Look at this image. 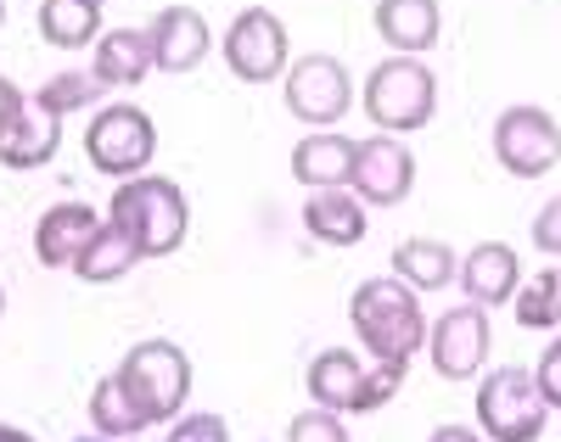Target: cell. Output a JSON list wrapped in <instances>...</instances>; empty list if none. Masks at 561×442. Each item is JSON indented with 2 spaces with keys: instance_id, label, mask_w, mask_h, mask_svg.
<instances>
[{
  "instance_id": "cell-2",
  "label": "cell",
  "mask_w": 561,
  "mask_h": 442,
  "mask_svg": "<svg viewBox=\"0 0 561 442\" xmlns=\"http://www.w3.org/2000/svg\"><path fill=\"white\" fill-rule=\"evenodd\" d=\"M107 219L140 247V258H169L185 230H192V208H185V190L174 179H124L107 202Z\"/></svg>"
},
{
  "instance_id": "cell-27",
  "label": "cell",
  "mask_w": 561,
  "mask_h": 442,
  "mask_svg": "<svg viewBox=\"0 0 561 442\" xmlns=\"http://www.w3.org/2000/svg\"><path fill=\"white\" fill-rule=\"evenodd\" d=\"M399 381H404V370H393V364H370L365 375H359V392H354V415H377L393 392H399Z\"/></svg>"
},
{
  "instance_id": "cell-8",
  "label": "cell",
  "mask_w": 561,
  "mask_h": 442,
  "mask_svg": "<svg viewBox=\"0 0 561 442\" xmlns=\"http://www.w3.org/2000/svg\"><path fill=\"white\" fill-rule=\"evenodd\" d=\"M225 62H230V73L237 79H248V84H275L280 79V68H287V23H280L270 7H248V12H237L230 18V28H225Z\"/></svg>"
},
{
  "instance_id": "cell-38",
  "label": "cell",
  "mask_w": 561,
  "mask_h": 442,
  "mask_svg": "<svg viewBox=\"0 0 561 442\" xmlns=\"http://www.w3.org/2000/svg\"><path fill=\"white\" fill-rule=\"evenodd\" d=\"M96 7H102V0H96Z\"/></svg>"
},
{
  "instance_id": "cell-5",
  "label": "cell",
  "mask_w": 561,
  "mask_h": 442,
  "mask_svg": "<svg viewBox=\"0 0 561 442\" xmlns=\"http://www.w3.org/2000/svg\"><path fill=\"white\" fill-rule=\"evenodd\" d=\"M545 415H550V404L539 398L534 370L505 364V370L483 375V386H478V426H483L489 442H539Z\"/></svg>"
},
{
  "instance_id": "cell-14",
  "label": "cell",
  "mask_w": 561,
  "mask_h": 442,
  "mask_svg": "<svg viewBox=\"0 0 561 442\" xmlns=\"http://www.w3.org/2000/svg\"><path fill=\"white\" fill-rule=\"evenodd\" d=\"M460 291H466V303H478V309H500L517 298V286H523V264L517 253L505 247V241H483V247H472L460 258Z\"/></svg>"
},
{
  "instance_id": "cell-23",
  "label": "cell",
  "mask_w": 561,
  "mask_h": 442,
  "mask_svg": "<svg viewBox=\"0 0 561 442\" xmlns=\"http://www.w3.org/2000/svg\"><path fill=\"white\" fill-rule=\"evenodd\" d=\"M135 264H140V247H135V241L107 219L96 235H90V247L79 253L73 275H79V280H90V286H113V280H124Z\"/></svg>"
},
{
  "instance_id": "cell-37",
  "label": "cell",
  "mask_w": 561,
  "mask_h": 442,
  "mask_svg": "<svg viewBox=\"0 0 561 442\" xmlns=\"http://www.w3.org/2000/svg\"><path fill=\"white\" fill-rule=\"evenodd\" d=\"M0 23H7V0H0Z\"/></svg>"
},
{
  "instance_id": "cell-13",
  "label": "cell",
  "mask_w": 561,
  "mask_h": 442,
  "mask_svg": "<svg viewBox=\"0 0 561 442\" xmlns=\"http://www.w3.org/2000/svg\"><path fill=\"white\" fill-rule=\"evenodd\" d=\"M107 219L96 208H84V202H57V208H45L39 224H34V258L45 269H73L79 253L90 247V235H96Z\"/></svg>"
},
{
  "instance_id": "cell-29",
  "label": "cell",
  "mask_w": 561,
  "mask_h": 442,
  "mask_svg": "<svg viewBox=\"0 0 561 442\" xmlns=\"http://www.w3.org/2000/svg\"><path fill=\"white\" fill-rule=\"evenodd\" d=\"M534 386H539V398H545L550 409H561V341H550V348L539 353V364H534Z\"/></svg>"
},
{
  "instance_id": "cell-31",
  "label": "cell",
  "mask_w": 561,
  "mask_h": 442,
  "mask_svg": "<svg viewBox=\"0 0 561 442\" xmlns=\"http://www.w3.org/2000/svg\"><path fill=\"white\" fill-rule=\"evenodd\" d=\"M534 247L561 258V196H550V202L534 213Z\"/></svg>"
},
{
  "instance_id": "cell-35",
  "label": "cell",
  "mask_w": 561,
  "mask_h": 442,
  "mask_svg": "<svg viewBox=\"0 0 561 442\" xmlns=\"http://www.w3.org/2000/svg\"><path fill=\"white\" fill-rule=\"evenodd\" d=\"M73 442H113V437H102V431H96V437H73Z\"/></svg>"
},
{
  "instance_id": "cell-34",
  "label": "cell",
  "mask_w": 561,
  "mask_h": 442,
  "mask_svg": "<svg viewBox=\"0 0 561 442\" xmlns=\"http://www.w3.org/2000/svg\"><path fill=\"white\" fill-rule=\"evenodd\" d=\"M0 442H34L28 431H18V426H0Z\"/></svg>"
},
{
  "instance_id": "cell-25",
  "label": "cell",
  "mask_w": 561,
  "mask_h": 442,
  "mask_svg": "<svg viewBox=\"0 0 561 442\" xmlns=\"http://www.w3.org/2000/svg\"><path fill=\"white\" fill-rule=\"evenodd\" d=\"M517 325L523 330H556L561 325V269H539L528 286H517Z\"/></svg>"
},
{
  "instance_id": "cell-18",
  "label": "cell",
  "mask_w": 561,
  "mask_h": 442,
  "mask_svg": "<svg viewBox=\"0 0 561 442\" xmlns=\"http://www.w3.org/2000/svg\"><path fill=\"white\" fill-rule=\"evenodd\" d=\"M359 375L365 364L348 353V348H325L320 359H309V404L314 409H332V415H354V392H359Z\"/></svg>"
},
{
  "instance_id": "cell-3",
  "label": "cell",
  "mask_w": 561,
  "mask_h": 442,
  "mask_svg": "<svg viewBox=\"0 0 561 442\" xmlns=\"http://www.w3.org/2000/svg\"><path fill=\"white\" fill-rule=\"evenodd\" d=\"M118 381L129 392V404L140 409V420L158 426V420H180V404L192 398V359L180 353V341L152 336V341H135L118 364Z\"/></svg>"
},
{
  "instance_id": "cell-9",
  "label": "cell",
  "mask_w": 561,
  "mask_h": 442,
  "mask_svg": "<svg viewBox=\"0 0 561 442\" xmlns=\"http://www.w3.org/2000/svg\"><path fill=\"white\" fill-rule=\"evenodd\" d=\"M280 95H287V113H293V118H304V124H314V129H332V124L348 113V102H354V84H348V68H343L337 57L314 51V57H298V62L287 68V84H280Z\"/></svg>"
},
{
  "instance_id": "cell-15",
  "label": "cell",
  "mask_w": 561,
  "mask_h": 442,
  "mask_svg": "<svg viewBox=\"0 0 561 442\" xmlns=\"http://www.w3.org/2000/svg\"><path fill=\"white\" fill-rule=\"evenodd\" d=\"M304 230H309L314 241H325V247H359V241H365V202H359L348 185L309 190Z\"/></svg>"
},
{
  "instance_id": "cell-36",
  "label": "cell",
  "mask_w": 561,
  "mask_h": 442,
  "mask_svg": "<svg viewBox=\"0 0 561 442\" xmlns=\"http://www.w3.org/2000/svg\"><path fill=\"white\" fill-rule=\"evenodd\" d=\"M0 314H7V291H0Z\"/></svg>"
},
{
  "instance_id": "cell-26",
  "label": "cell",
  "mask_w": 561,
  "mask_h": 442,
  "mask_svg": "<svg viewBox=\"0 0 561 442\" xmlns=\"http://www.w3.org/2000/svg\"><path fill=\"white\" fill-rule=\"evenodd\" d=\"M96 95H102V79H96V73H57V79H45L28 102H34L39 113H51V118H68V113L96 107Z\"/></svg>"
},
{
  "instance_id": "cell-24",
  "label": "cell",
  "mask_w": 561,
  "mask_h": 442,
  "mask_svg": "<svg viewBox=\"0 0 561 442\" xmlns=\"http://www.w3.org/2000/svg\"><path fill=\"white\" fill-rule=\"evenodd\" d=\"M90 426H96L102 437H135V431H147V420H140V409L129 404V392H124V381L118 375H102L96 381V392H90Z\"/></svg>"
},
{
  "instance_id": "cell-20",
  "label": "cell",
  "mask_w": 561,
  "mask_h": 442,
  "mask_svg": "<svg viewBox=\"0 0 561 442\" xmlns=\"http://www.w3.org/2000/svg\"><path fill=\"white\" fill-rule=\"evenodd\" d=\"M348 168H354V140L348 135H304L293 146V179L309 185V190L348 185Z\"/></svg>"
},
{
  "instance_id": "cell-22",
  "label": "cell",
  "mask_w": 561,
  "mask_h": 442,
  "mask_svg": "<svg viewBox=\"0 0 561 442\" xmlns=\"http://www.w3.org/2000/svg\"><path fill=\"white\" fill-rule=\"evenodd\" d=\"M34 23H39L45 45H57V51H79V45H96L102 7H96V0H39Z\"/></svg>"
},
{
  "instance_id": "cell-6",
  "label": "cell",
  "mask_w": 561,
  "mask_h": 442,
  "mask_svg": "<svg viewBox=\"0 0 561 442\" xmlns=\"http://www.w3.org/2000/svg\"><path fill=\"white\" fill-rule=\"evenodd\" d=\"M152 152H158V124L140 107H129V102L102 107L96 118H90V129H84V158H90V168H102L107 179L147 174Z\"/></svg>"
},
{
  "instance_id": "cell-33",
  "label": "cell",
  "mask_w": 561,
  "mask_h": 442,
  "mask_svg": "<svg viewBox=\"0 0 561 442\" xmlns=\"http://www.w3.org/2000/svg\"><path fill=\"white\" fill-rule=\"evenodd\" d=\"M427 442H489L483 431H472V426H438Z\"/></svg>"
},
{
  "instance_id": "cell-28",
  "label": "cell",
  "mask_w": 561,
  "mask_h": 442,
  "mask_svg": "<svg viewBox=\"0 0 561 442\" xmlns=\"http://www.w3.org/2000/svg\"><path fill=\"white\" fill-rule=\"evenodd\" d=\"M287 442H348V426H343V415H332V409H304V415L293 420Z\"/></svg>"
},
{
  "instance_id": "cell-11",
  "label": "cell",
  "mask_w": 561,
  "mask_h": 442,
  "mask_svg": "<svg viewBox=\"0 0 561 442\" xmlns=\"http://www.w3.org/2000/svg\"><path fill=\"white\" fill-rule=\"evenodd\" d=\"M427 348H433V370L444 381H472L489 359V314L478 303L438 314V325L427 330Z\"/></svg>"
},
{
  "instance_id": "cell-7",
  "label": "cell",
  "mask_w": 561,
  "mask_h": 442,
  "mask_svg": "<svg viewBox=\"0 0 561 442\" xmlns=\"http://www.w3.org/2000/svg\"><path fill=\"white\" fill-rule=\"evenodd\" d=\"M494 158L517 179L550 174L561 163V124L545 107H505L494 118Z\"/></svg>"
},
{
  "instance_id": "cell-21",
  "label": "cell",
  "mask_w": 561,
  "mask_h": 442,
  "mask_svg": "<svg viewBox=\"0 0 561 442\" xmlns=\"http://www.w3.org/2000/svg\"><path fill=\"white\" fill-rule=\"evenodd\" d=\"M393 275L410 286V291H444L455 275H460V258L433 235H415V241H399L393 247Z\"/></svg>"
},
{
  "instance_id": "cell-32",
  "label": "cell",
  "mask_w": 561,
  "mask_h": 442,
  "mask_svg": "<svg viewBox=\"0 0 561 442\" xmlns=\"http://www.w3.org/2000/svg\"><path fill=\"white\" fill-rule=\"evenodd\" d=\"M23 107H28V95H23V90L7 79V73H0V129H7V124H12Z\"/></svg>"
},
{
  "instance_id": "cell-1",
  "label": "cell",
  "mask_w": 561,
  "mask_h": 442,
  "mask_svg": "<svg viewBox=\"0 0 561 442\" xmlns=\"http://www.w3.org/2000/svg\"><path fill=\"white\" fill-rule=\"evenodd\" d=\"M421 291H410L399 275H377L354 286L348 298V325L370 348V364H393L410 370V359L427 348V314H421Z\"/></svg>"
},
{
  "instance_id": "cell-4",
  "label": "cell",
  "mask_w": 561,
  "mask_h": 442,
  "mask_svg": "<svg viewBox=\"0 0 561 442\" xmlns=\"http://www.w3.org/2000/svg\"><path fill=\"white\" fill-rule=\"evenodd\" d=\"M365 113L382 135H415L438 113V79L421 57H388L365 79Z\"/></svg>"
},
{
  "instance_id": "cell-16",
  "label": "cell",
  "mask_w": 561,
  "mask_h": 442,
  "mask_svg": "<svg viewBox=\"0 0 561 442\" xmlns=\"http://www.w3.org/2000/svg\"><path fill=\"white\" fill-rule=\"evenodd\" d=\"M62 146V118L39 113L34 102L0 129V168H45Z\"/></svg>"
},
{
  "instance_id": "cell-12",
  "label": "cell",
  "mask_w": 561,
  "mask_h": 442,
  "mask_svg": "<svg viewBox=\"0 0 561 442\" xmlns=\"http://www.w3.org/2000/svg\"><path fill=\"white\" fill-rule=\"evenodd\" d=\"M152 39V68L163 73H192L203 68V57L214 51V34H208V18L192 12V7H163L147 28Z\"/></svg>"
},
{
  "instance_id": "cell-17",
  "label": "cell",
  "mask_w": 561,
  "mask_h": 442,
  "mask_svg": "<svg viewBox=\"0 0 561 442\" xmlns=\"http://www.w3.org/2000/svg\"><path fill=\"white\" fill-rule=\"evenodd\" d=\"M377 34L382 45H393L399 57H421L427 45L438 39L444 18H438V0H377Z\"/></svg>"
},
{
  "instance_id": "cell-10",
  "label": "cell",
  "mask_w": 561,
  "mask_h": 442,
  "mask_svg": "<svg viewBox=\"0 0 561 442\" xmlns=\"http://www.w3.org/2000/svg\"><path fill=\"white\" fill-rule=\"evenodd\" d=\"M415 185V158L399 135H370L354 140V168H348V190L365 208H399Z\"/></svg>"
},
{
  "instance_id": "cell-19",
  "label": "cell",
  "mask_w": 561,
  "mask_h": 442,
  "mask_svg": "<svg viewBox=\"0 0 561 442\" xmlns=\"http://www.w3.org/2000/svg\"><path fill=\"white\" fill-rule=\"evenodd\" d=\"M96 73L102 84H113V90H129V84H140L152 73V39H147V28H107L102 34V45H96Z\"/></svg>"
},
{
  "instance_id": "cell-30",
  "label": "cell",
  "mask_w": 561,
  "mask_h": 442,
  "mask_svg": "<svg viewBox=\"0 0 561 442\" xmlns=\"http://www.w3.org/2000/svg\"><path fill=\"white\" fill-rule=\"evenodd\" d=\"M169 442H230V431L219 415H185V420H174Z\"/></svg>"
}]
</instances>
